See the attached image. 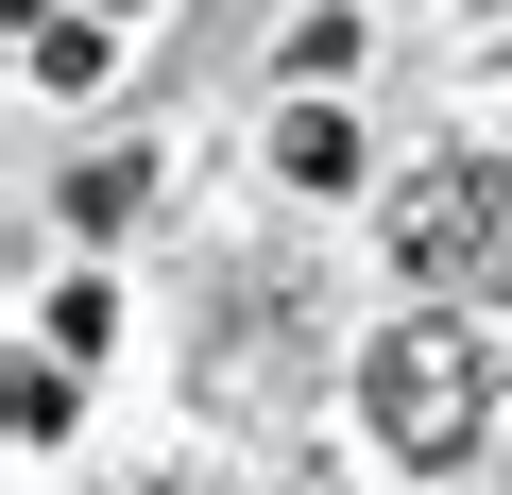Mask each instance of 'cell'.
I'll return each instance as SVG.
<instances>
[{"label": "cell", "instance_id": "5", "mask_svg": "<svg viewBox=\"0 0 512 495\" xmlns=\"http://www.w3.org/2000/svg\"><path fill=\"white\" fill-rule=\"evenodd\" d=\"M274 171H291V188H342V171H359V137H342V120H325V103H308V120H291V137H274Z\"/></svg>", "mask_w": 512, "mask_h": 495}, {"label": "cell", "instance_id": "3", "mask_svg": "<svg viewBox=\"0 0 512 495\" xmlns=\"http://www.w3.org/2000/svg\"><path fill=\"white\" fill-rule=\"evenodd\" d=\"M120 18H137V0H35V86H103L120 69Z\"/></svg>", "mask_w": 512, "mask_h": 495}, {"label": "cell", "instance_id": "1", "mask_svg": "<svg viewBox=\"0 0 512 495\" xmlns=\"http://www.w3.org/2000/svg\"><path fill=\"white\" fill-rule=\"evenodd\" d=\"M359 410H376L393 461H478V427H495V359H478V325H393V342L359 359Z\"/></svg>", "mask_w": 512, "mask_h": 495}, {"label": "cell", "instance_id": "4", "mask_svg": "<svg viewBox=\"0 0 512 495\" xmlns=\"http://www.w3.org/2000/svg\"><path fill=\"white\" fill-rule=\"evenodd\" d=\"M137 205H154V154H86V171H69V222H86V239H120Z\"/></svg>", "mask_w": 512, "mask_h": 495}, {"label": "cell", "instance_id": "2", "mask_svg": "<svg viewBox=\"0 0 512 495\" xmlns=\"http://www.w3.org/2000/svg\"><path fill=\"white\" fill-rule=\"evenodd\" d=\"M393 257H410L427 291H495V308H512V154H495V171H410V188H393Z\"/></svg>", "mask_w": 512, "mask_h": 495}]
</instances>
